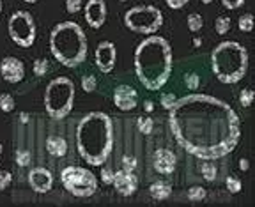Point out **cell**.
Listing matches in <instances>:
<instances>
[{"label": "cell", "instance_id": "cell-1", "mask_svg": "<svg viewBox=\"0 0 255 207\" xmlns=\"http://www.w3.org/2000/svg\"><path fill=\"white\" fill-rule=\"evenodd\" d=\"M170 131L186 152L198 159H220L239 144L241 119L229 103L209 94L179 97L168 110Z\"/></svg>", "mask_w": 255, "mask_h": 207}, {"label": "cell", "instance_id": "cell-2", "mask_svg": "<svg viewBox=\"0 0 255 207\" xmlns=\"http://www.w3.org/2000/svg\"><path fill=\"white\" fill-rule=\"evenodd\" d=\"M135 75L147 90H159L172 75V46L161 35H149L135 50Z\"/></svg>", "mask_w": 255, "mask_h": 207}, {"label": "cell", "instance_id": "cell-3", "mask_svg": "<svg viewBox=\"0 0 255 207\" xmlns=\"http://www.w3.org/2000/svg\"><path fill=\"white\" fill-rule=\"evenodd\" d=\"M76 149L80 158L91 167H101L114 149V122L110 115L91 112L78 122Z\"/></svg>", "mask_w": 255, "mask_h": 207}, {"label": "cell", "instance_id": "cell-4", "mask_svg": "<svg viewBox=\"0 0 255 207\" xmlns=\"http://www.w3.org/2000/svg\"><path fill=\"white\" fill-rule=\"evenodd\" d=\"M87 35L76 22H61L50 32V52L64 67L75 69L87 59Z\"/></svg>", "mask_w": 255, "mask_h": 207}, {"label": "cell", "instance_id": "cell-5", "mask_svg": "<svg viewBox=\"0 0 255 207\" xmlns=\"http://www.w3.org/2000/svg\"><path fill=\"white\" fill-rule=\"evenodd\" d=\"M248 69V52L236 41H223L211 52V71L218 82L234 85L241 82Z\"/></svg>", "mask_w": 255, "mask_h": 207}, {"label": "cell", "instance_id": "cell-6", "mask_svg": "<svg viewBox=\"0 0 255 207\" xmlns=\"http://www.w3.org/2000/svg\"><path fill=\"white\" fill-rule=\"evenodd\" d=\"M75 84L67 76H57L48 82L44 89V110L55 120H61L71 114L75 105Z\"/></svg>", "mask_w": 255, "mask_h": 207}, {"label": "cell", "instance_id": "cell-7", "mask_svg": "<svg viewBox=\"0 0 255 207\" xmlns=\"http://www.w3.org/2000/svg\"><path fill=\"white\" fill-rule=\"evenodd\" d=\"M124 25L135 34L153 35L161 29L163 13L156 5H135L124 14Z\"/></svg>", "mask_w": 255, "mask_h": 207}, {"label": "cell", "instance_id": "cell-8", "mask_svg": "<svg viewBox=\"0 0 255 207\" xmlns=\"http://www.w3.org/2000/svg\"><path fill=\"white\" fill-rule=\"evenodd\" d=\"M61 182L67 193L78 197V199H89L97 190V177L84 167L62 168Z\"/></svg>", "mask_w": 255, "mask_h": 207}, {"label": "cell", "instance_id": "cell-9", "mask_svg": "<svg viewBox=\"0 0 255 207\" xmlns=\"http://www.w3.org/2000/svg\"><path fill=\"white\" fill-rule=\"evenodd\" d=\"M7 30L9 37L20 48H31L35 41V34H37L34 16L29 11H16L11 14L7 22Z\"/></svg>", "mask_w": 255, "mask_h": 207}, {"label": "cell", "instance_id": "cell-10", "mask_svg": "<svg viewBox=\"0 0 255 207\" xmlns=\"http://www.w3.org/2000/svg\"><path fill=\"white\" fill-rule=\"evenodd\" d=\"M94 60H96V67L101 73L108 75L112 73L117 62V48L110 41H101L96 46V53H94Z\"/></svg>", "mask_w": 255, "mask_h": 207}, {"label": "cell", "instance_id": "cell-11", "mask_svg": "<svg viewBox=\"0 0 255 207\" xmlns=\"http://www.w3.org/2000/svg\"><path fill=\"white\" fill-rule=\"evenodd\" d=\"M114 105L119 108L121 112H131L138 105V92L135 87L126 84H121L115 87L114 90Z\"/></svg>", "mask_w": 255, "mask_h": 207}, {"label": "cell", "instance_id": "cell-12", "mask_svg": "<svg viewBox=\"0 0 255 207\" xmlns=\"http://www.w3.org/2000/svg\"><path fill=\"white\" fill-rule=\"evenodd\" d=\"M0 76L7 84H20L25 78V64L16 57H4L0 62Z\"/></svg>", "mask_w": 255, "mask_h": 207}, {"label": "cell", "instance_id": "cell-13", "mask_svg": "<svg viewBox=\"0 0 255 207\" xmlns=\"http://www.w3.org/2000/svg\"><path fill=\"white\" fill-rule=\"evenodd\" d=\"M84 18L89 27L101 29L106 22V2L105 0H87L84 7Z\"/></svg>", "mask_w": 255, "mask_h": 207}, {"label": "cell", "instance_id": "cell-14", "mask_svg": "<svg viewBox=\"0 0 255 207\" xmlns=\"http://www.w3.org/2000/svg\"><path fill=\"white\" fill-rule=\"evenodd\" d=\"M29 184H31V188L35 191V193H41V195L48 193V191L53 188L52 172L44 167L31 168V172H29Z\"/></svg>", "mask_w": 255, "mask_h": 207}, {"label": "cell", "instance_id": "cell-15", "mask_svg": "<svg viewBox=\"0 0 255 207\" xmlns=\"http://www.w3.org/2000/svg\"><path fill=\"white\" fill-rule=\"evenodd\" d=\"M112 184L115 186V191L123 197H131L133 193L138 188V179L131 170H126V168H121L117 172H114V181Z\"/></svg>", "mask_w": 255, "mask_h": 207}, {"label": "cell", "instance_id": "cell-16", "mask_svg": "<svg viewBox=\"0 0 255 207\" xmlns=\"http://www.w3.org/2000/svg\"><path fill=\"white\" fill-rule=\"evenodd\" d=\"M176 154L168 149H158L154 154V170L163 176H168L176 170Z\"/></svg>", "mask_w": 255, "mask_h": 207}, {"label": "cell", "instance_id": "cell-17", "mask_svg": "<svg viewBox=\"0 0 255 207\" xmlns=\"http://www.w3.org/2000/svg\"><path fill=\"white\" fill-rule=\"evenodd\" d=\"M46 150L53 158H64L67 152V142L62 137H50L46 140Z\"/></svg>", "mask_w": 255, "mask_h": 207}, {"label": "cell", "instance_id": "cell-18", "mask_svg": "<svg viewBox=\"0 0 255 207\" xmlns=\"http://www.w3.org/2000/svg\"><path fill=\"white\" fill-rule=\"evenodd\" d=\"M149 195L154 200H167L172 195V186L165 181H156L149 186Z\"/></svg>", "mask_w": 255, "mask_h": 207}, {"label": "cell", "instance_id": "cell-19", "mask_svg": "<svg viewBox=\"0 0 255 207\" xmlns=\"http://www.w3.org/2000/svg\"><path fill=\"white\" fill-rule=\"evenodd\" d=\"M202 161H204V163L200 165V174H202L204 181H207V182H215L216 174H218L216 167L211 163V159H202Z\"/></svg>", "mask_w": 255, "mask_h": 207}, {"label": "cell", "instance_id": "cell-20", "mask_svg": "<svg viewBox=\"0 0 255 207\" xmlns=\"http://www.w3.org/2000/svg\"><path fill=\"white\" fill-rule=\"evenodd\" d=\"M230 25H232V20H230V16H225V14H222V16H218L215 20V30L218 35H225L227 32L230 30Z\"/></svg>", "mask_w": 255, "mask_h": 207}, {"label": "cell", "instance_id": "cell-21", "mask_svg": "<svg viewBox=\"0 0 255 207\" xmlns=\"http://www.w3.org/2000/svg\"><path fill=\"white\" fill-rule=\"evenodd\" d=\"M186 25H188V29H190L191 32L202 30V27H204V18L200 16L198 13H191V14H188V18H186Z\"/></svg>", "mask_w": 255, "mask_h": 207}, {"label": "cell", "instance_id": "cell-22", "mask_svg": "<svg viewBox=\"0 0 255 207\" xmlns=\"http://www.w3.org/2000/svg\"><path fill=\"white\" fill-rule=\"evenodd\" d=\"M207 191L204 190L202 186H190L188 191H186V197H188V200H191V202H200V200L206 199Z\"/></svg>", "mask_w": 255, "mask_h": 207}, {"label": "cell", "instance_id": "cell-23", "mask_svg": "<svg viewBox=\"0 0 255 207\" xmlns=\"http://www.w3.org/2000/svg\"><path fill=\"white\" fill-rule=\"evenodd\" d=\"M14 106H16V101H14V97L11 94H0V110L4 114H11L14 110Z\"/></svg>", "mask_w": 255, "mask_h": 207}, {"label": "cell", "instance_id": "cell-24", "mask_svg": "<svg viewBox=\"0 0 255 207\" xmlns=\"http://www.w3.org/2000/svg\"><path fill=\"white\" fill-rule=\"evenodd\" d=\"M32 71H34L35 76H44L50 71V64L46 59H35L34 64H32Z\"/></svg>", "mask_w": 255, "mask_h": 207}, {"label": "cell", "instance_id": "cell-25", "mask_svg": "<svg viewBox=\"0 0 255 207\" xmlns=\"http://www.w3.org/2000/svg\"><path fill=\"white\" fill-rule=\"evenodd\" d=\"M238 27L241 32H252L254 30V16H252L250 13L243 14V16L238 20Z\"/></svg>", "mask_w": 255, "mask_h": 207}, {"label": "cell", "instance_id": "cell-26", "mask_svg": "<svg viewBox=\"0 0 255 207\" xmlns=\"http://www.w3.org/2000/svg\"><path fill=\"white\" fill-rule=\"evenodd\" d=\"M97 89V82H96V76L94 75H85L84 78H82V90L87 94L94 92Z\"/></svg>", "mask_w": 255, "mask_h": 207}, {"label": "cell", "instance_id": "cell-27", "mask_svg": "<svg viewBox=\"0 0 255 207\" xmlns=\"http://www.w3.org/2000/svg\"><path fill=\"white\" fill-rule=\"evenodd\" d=\"M252 103H254V90L252 89H243L239 92V105L243 108H250Z\"/></svg>", "mask_w": 255, "mask_h": 207}, {"label": "cell", "instance_id": "cell-28", "mask_svg": "<svg viewBox=\"0 0 255 207\" xmlns=\"http://www.w3.org/2000/svg\"><path fill=\"white\" fill-rule=\"evenodd\" d=\"M225 186H227V190H229L232 195L239 193V191L243 190L241 181H239L238 177H234V176H229V177H227V179H225Z\"/></svg>", "mask_w": 255, "mask_h": 207}, {"label": "cell", "instance_id": "cell-29", "mask_svg": "<svg viewBox=\"0 0 255 207\" xmlns=\"http://www.w3.org/2000/svg\"><path fill=\"white\" fill-rule=\"evenodd\" d=\"M138 129H140V133H144V135H151L154 129V120L151 119V117H140V119H138Z\"/></svg>", "mask_w": 255, "mask_h": 207}, {"label": "cell", "instance_id": "cell-30", "mask_svg": "<svg viewBox=\"0 0 255 207\" xmlns=\"http://www.w3.org/2000/svg\"><path fill=\"white\" fill-rule=\"evenodd\" d=\"M18 167H29L31 165V152L29 150H16Z\"/></svg>", "mask_w": 255, "mask_h": 207}, {"label": "cell", "instance_id": "cell-31", "mask_svg": "<svg viewBox=\"0 0 255 207\" xmlns=\"http://www.w3.org/2000/svg\"><path fill=\"white\" fill-rule=\"evenodd\" d=\"M185 84H186V87H188L190 90H195V89L198 87V84H200V78H198L197 73H186Z\"/></svg>", "mask_w": 255, "mask_h": 207}, {"label": "cell", "instance_id": "cell-32", "mask_svg": "<svg viewBox=\"0 0 255 207\" xmlns=\"http://www.w3.org/2000/svg\"><path fill=\"white\" fill-rule=\"evenodd\" d=\"M176 101H177L176 94H170V92H168V94H163V96H161V99H159V105H161L165 110H170Z\"/></svg>", "mask_w": 255, "mask_h": 207}, {"label": "cell", "instance_id": "cell-33", "mask_svg": "<svg viewBox=\"0 0 255 207\" xmlns=\"http://www.w3.org/2000/svg\"><path fill=\"white\" fill-rule=\"evenodd\" d=\"M11 181H13V174L7 170H0V191L7 190Z\"/></svg>", "mask_w": 255, "mask_h": 207}, {"label": "cell", "instance_id": "cell-34", "mask_svg": "<svg viewBox=\"0 0 255 207\" xmlns=\"http://www.w3.org/2000/svg\"><path fill=\"white\" fill-rule=\"evenodd\" d=\"M84 2L82 0H66V11L69 14H76L78 11H82Z\"/></svg>", "mask_w": 255, "mask_h": 207}, {"label": "cell", "instance_id": "cell-35", "mask_svg": "<svg viewBox=\"0 0 255 207\" xmlns=\"http://www.w3.org/2000/svg\"><path fill=\"white\" fill-rule=\"evenodd\" d=\"M114 181V170L110 167H103L101 168V182L103 184H112Z\"/></svg>", "mask_w": 255, "mask_h": 207}, {"label": "cell", "instance_id": "cell-36", "mask_svg": "<svg viewBox=\"0 0 255 207\" xmlns=\"http://www.w3.org/2000/svg\"><path fill=\"white\" fill-rule=\"evenodd\" d=\"M123 168H126V170H135L136 168V159L135 156H129V154H124L123 156Z\"/></svg>", "mask_w": 255, "mask_h": 207}, {"label": "cell", "instance_id": "cell-37", "mask_svg": "<svg viewBox=\"0 0 255 207\" xmlns=\"http://www.w3.org/2000/svg\"><path fill=\"white\" fill-rule=\"evenodd\" d=\"M243 4H245V0H222V5H223L225 9H229V11L243 7Z\"/></svg>", "mask_w": 255, "mask_h": 207}, {"label": "cell", "instance_id": "cell-38", "mask_svg": "<svg viewBox=\"0 0 255 207\" xmlns=\"http://www.w3.org/2000/svg\"><path fill=\"white\" fill-rule=\"evenodd\" d=\"M188 2H190V0H165V4H167L170 9H174V11H176V9L185 7Z\"/></svg>", "mask_w": 255, "mask_h": 207}, {"label": "cell", "instance_id": "cell-39", "mask_svg": "<svg viewBox=\"0 0 255 207\" xmlns=\"http://www.w3.org/2000/svg\"><path fill=\"white\" fill-rule=\"evenodd\" d=\"M144 110L147 112V114H151V112L154 110V103L151 101V99H145L144 101Z\"/></svg>", "mask_w": 255, "mask_h": 207}, {"label": "cell", "instance_id": "cell-40", "mask_svg": "<svg viewBox=\"0 0 255 207\" xmlns=\"http://www.w3.org/2000/svg\"><path fill=\"white\" fill-rule=\"evenodd\" d=\"M239 168H241L243 172H247L248 168H250V163H248V159H247V158H243L241 161H239Z\"/></svg>", "mask_w": 255, "mask_h": 207}, {"label": "cell", "instance_id": "cell-41", "mask_svg": "<svg viewBox=\"0 0 255 207\" xmlns=\"http://www.w3.org/2000/svg\"><path fill=\"white\" fill-rule=\"evenodd\" d=\"M200 44H202V39H200V37H193V46L195 48H198Z\"/></svg>", "mask_w": 255, "mask_h": 207}, {"label": "cell", "instance_id": "cell-42", "mask_svg": "<svg viewBox=\"0 0 255 207\" xmlns=\"http://www.w3.org/2000/svg\"><path fill=\"white\" fill-rule=\"evenodd\" d=\"M23 2H25V4H35L37 0H23Z\"/></svg>", "mask_w": 255, "mask_h": 207}, {"label": "cell", "instance_id": "cell-43", "mask_svg": "<svg viewBox=\"0 0 255 207\" xmlns=\"http://www.w3.org/2000/svg\"><path fill=\"white\" fill-rule=\"evenodd\" d=\"M200 2H202V4H211V2H213V0H200Z\"/></svg>", "mask_w": 255, "mask_h": 207}, {"label": "cell", "instance_id": "cell-44", "mask_svg": "<svg viewBox=\"0 0 255 207\" xmlns=\"http://www.w3.org/2000/svg\"><path fill=\"white\" fill-rule=\"evenodd\" d=\"M2 9H4V4H2V0H0V14H2Z\"/></svg>", "mask_w": 255, "mask_h": 207}, {"label": "cell", "instance_id": "cell-45", "mask_svg": "<svg viewBox=\"0 0 255 207\" xmlns=\"http://www.w3.org/2000/svg\"><path fill=\"white\" fill-rule=\"evenodd\" d=\"M2 150H4V146H2V144H0V154H2Z\"/></svg>", "mask_w": 255, "mask_h": 207}, {"label": "cell", "instance_id": "cell-46", "mask_svg": "<svg viewBox=\"0 0 255 207\" xmlns=\"http://www.w3.org/2000/svg\"><path fill=\"white\" fill-rule=\"evenodd\" d=\"M119 2H126V0H119Z\"/></svg>", "mask_w": 255, "mask_h": 207}]
</instances>
